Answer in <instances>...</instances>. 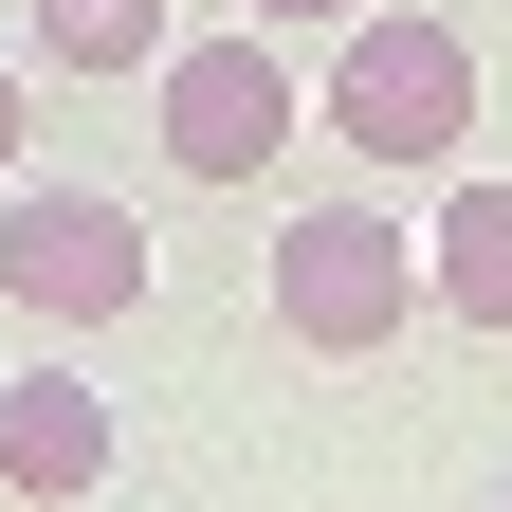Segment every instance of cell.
Instances as JSON below:
<instances>
[{"instance_id": "obj_6", "label": "cell", "mask_w": 512, "mask_h": 512, "mask_svg": "<svg viewBox=\"0 0 512 512\" xmlns=\"http://www.w3.org/2000/svg\"><path fill=\"white\" fill-rule=\"evenodd\" d=\"M421 293L458 311V330H512V183H458V202L421 220Z\"/></svg>"}, {"instance_id": "obj_4", "label": "cell", "mask_w": 512, "mask_h": 512, "mask_svg": "<svg viewBox=\"0 0 512 512\" xmlns=\"http://www.w3.org/2000/svg\"><path fill=\"white\" fill-rule=\"evenodd\" d=\"M0 293L37 330H110V311H147V220L92 183H0Z\"/></svg>"}, {"instance_id": "obj_1", "label": "cell", "mask_w": 512, "mask_h": 512, "mask_svg": "<svg viewBox=\"0 0 512 512\" xmlns=\"http://www.w3.org/2000/svg\"><path fill=\"white\" fill-rule=\"evenodd\" d=\"M311 110H330L366 165H458V147H476V37H458V19H384V0H366Z\"/></svg>"}, {"instance_id": "obj_7", "label": "cell", "mask_w": 512, "mask_h": 512, "mask_svg": "<svg viewBox=\"0 0 512 512\" xmlns=\"http://www.w3.org/2000/svg\"><path fill=\"white\" fill-rule=\"evenodd\" d=\"M55 74H165V0H37Z\"/></svg>"}, {"instance_id": "obj_8", "label": "cell", "mask_w": 512, "mask_h": 512, "mask_svg": "<svg viewBox=\"0 0 512 512\" xmlns=\"http://www.w3.org/2000/svg\"><path fill=\"white\" fill-rule=\"evenodd\" d=\"M19 147H37V92H19V74H0V183H19Z\"/></svg>"}, {"instance_id": "obj_2", "label": "cell", "mask_w": 512, "mask_h": 512, "mask_svg": "<svg viewBox=\"0 0 512 512\" xmlns=\"http://www.w3.org/2000/svg\"><path fill=\"white\" fill-rule=\"evenodd\" d=\"M147 92H165V165H183V183H256V165L293 147V110H311V74L275 55V19H238V37H165Z\"/></svg>"}, {"instance_id": "obj_9", "label": "cell", "mask_w": 512, "mask_h": 512, "mask_svg": "<svg viewBox=\"0 0 512 512\" xmlns=\"http://www.w3.org/2000/svg\"><path fill=\"white\" fill-rule=\"evenodd\" d=\"M238 19H366V0H238Z\"/></svg>"}, {"instance_id": "obj_5", "label": "cell", "mask_w": 512, "mask_h": 512, "mask_svg": "<svg viewBox=\"0 0 512 512\" xmlns=\"http://www.w3.org/2000/svg\"><path fill=\"white\" fill-rule=\"evenodd\" d=\"M0 494H19V512L110 494V384H74V366H19V384H0Z\"/></svg>"}, {"instance_id": "obj_3", "label": "cell", "mask_w": 512, "mask_h": 512, "mask_svg": "<svg viewBox=\"0 0 512 512\" xmlns=\"http://www.w3.org/2000/svg\"><path fill=\"white\" fill-rule=\"evenodd\" d=\"M403 311H421V238L384 220V202H311L293 238H275V330L293 348H403Z\"/></svg>"}]
</instances>
